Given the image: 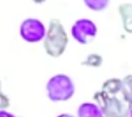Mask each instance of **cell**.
<instances>
[{
  "instance_id": "obj_11",
  "label": "cell",
  "mask_w": 132,
  "mask_h": 117,
  "mask_svg": "<svg viewBox=\"0 0 132 117\" xmlns=\"http://www.w3.org/2000/svg\"><path fill=\"white\" fill-rule=\"evenodd\" d=\"M0 90H1V82H0Z\"/></svg>"
},
{
  "instance_id": "obj_5",
  "label": "cell",
  "mask_w": 132,
  "mask_h": 117,
  "mask_svg": "<svg viewBox=\"0 0 132 117\" xmlns=\"http://www.w3.org/2000/svg\"><path fill=\"white\" fill-rule=\"evenodd\" d=\"M78 117H103V113L97 105L84 103L78 107Z\"/></svg>"
},
{
  "instance_id": "obj_1",
  "label": "cell",
  "mask_w": 132,
  "mask_h": 117,
  "mask_svg": "<svg viewBox=\"0 0 132 117\" xmlns=\"http://www.w3.org/2000/svg\"><path fill=\"white\" fill-rule=\"evenodd\" d=\"M68 42L63 27L57 20H52L44 41L46 52L53 57H57L63 54Z\"/></svg>"
},
{
  "instance_id": "obj_4",
  "label": "cell",
  "mask_w": 132,
  "mask_h": 117,
  "mask_svg": "<svg viewBox=\"0 0 132 117\" xmlns=\"http://www.w3.org/2000/svg\"><path fill=\"white\" fill-rule=\"evenodd\" d=\"M96 26L93 21L87 19L77 20L71 28L72 36L81 44H86L89 39L91 40L96 35Z\"/></svg>"
},
{
  "instance_id": "obj_2",
  "label": "cell",
  "mask_w": 132,
  "mask_h": 117,
  "mask_svg": "<svg viewBox=\"0 0 132 117\" xmlns=\"http://www.w3.org/2000/svg\"><path fill=\"white\" fill-rule=\"evenodd\" d=\"M47 91L48 96L51 101H67L74 94L75 87L69 77L63 74H58L48 80Z\"/></svg>"
},
{
  "instance_id": "obj_6",
  "label": "cell",
  "mask_w": 132,
  "mask_h": 117,
  "mask_svg": "<svg viewBox=\"0 0 132 117\" xmlns=\"http://www.w3.org/2000/svg\"><path fill=\"white\" fill-rule=\"evenodd\" d=\"M86 5H88L89 8L93 10H96V11H100L102 10L104 8H106V6L108 5V2L106 1V0H98V1H86L85 2Z\"/></svg>"
},
{
  "instance_id": "obj_8",
  "label": "cell",
  "mask_w": 132,
  "mask_h": 117,
  "mask_svg": "<svg viewBox=\"0 0 132 117\" xmlns=\"http://www.w3.org/2000/svg\"><path fill=\"white\" fill-rule=\"evenodd\" d=\"M0 117H15V116L9 114V113H7V112L0 111Z\"/></svg>"
},
{
  "instance_id": "obj_9",
  "label": "cell",
  "mask_w": 132,
  "mask_h": 117,
  "mask_svg": "<svg viewBox=\"0 0 132 117\" xmlns=\"http://www.w3.org/2000/svg\"><path fill=\"white\" fill-rule=\"evenodd\" d=\"M57 117H74V116L71 115V114H60V115L57 116Z\"/></svg>"
},
{
  "instance_id": "obj_7",
  "label": "cell",
  "mask_w": 132,
  "mask_h": 117,
  "mask_svg": "<svg viewBox=\"0 0 132 117\" xmlns=\"http://www.w3.org/2000/svg\"><path fill=\"white\" fill-rule=\"evenodd\" d=\"M9 106V99L0 92V108H5Z\"/></svg>"
},
{
  "instance_id": "obj_10",
  "label": "cell",
  "mask_w": 132,
  "mask_h": 117,
  "mask_svg": "<svg viewBox=\"0 0 132 117\" xmlns=\"http://www.w3.org/2000/svg\"><path fill=\"white\" fill-rule=\"evenodd\" d=\"M130 117H132V110H131V112H130Z\"/></svg>"
},
{
  "instance_id": "obj_3",
  "label": "cell",
  "mask_w": 132,
  "mask_h": 117,
  "mask_svg": "<svg viewBox=\"0 0 132 117\" xmlns=\"http://www.w3.org/2000/svg\"><path fill=\"white\" fill-rule=\"evenodd\" d=\"M20 35L27 41H39L45 35V27L36 19H27L20 26Z\"/></svg>"
}]
</instances>
